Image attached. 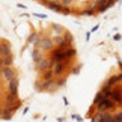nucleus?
Instances as JSON below:
<instances>
[{
	"instance_id": "f257e3e1",
	"label": "nucleus",
	"mask_w": 122,
	"mask_h": 122,
	"mask_svg": "<svg viewBox=\"0 0 122 122\" xmlns=\"http://www.w3.org/2000/svg\"><path fill=\"white\" fill-rule=\"evenodd\" d=\"M95 107H97L98 112H110V110H113L115 107H118V106L113 102L112 98H102L100 102L95 104Z\"/></svg>"
},
{
	"instance_id": "f03ea898",
	"label": "nucleus",
	"mask_w": 122,
	"mask_h": 122,
	"mask_svg": "<svg viewBox=\"0 0 122 122\" xmlns=\"http://www.w3.org/2000/svg\"><path fill=\"white\" fill-rule=\"evenodd\" d=\"M33 45L38 47V48H41V50H45V51H50V50L54 48L53 39H50V38H42V39L36 38V41L33 42Z\"/></svg>"
},
{
	"instance_id": "7ed1b4c3",
	"label": "nucleus",
	"mask_w": 122,
	"mask_h": 122,
	"mask_svg": "<svg viewBox=\"0 0 122 122\" xmlns=\"http://www.w3.org/2000/svg\"><path fill=\"white\" fill-rule=\"evenodd\" d=\"M110 98L113 100V102L118 106V109H122V91H121V84H116V87H112V95Z\"/></svg>"
},
{
	"instance_id": "20e7f679",
	"label": "nucleus",
	"mask_w": 122,
	"mask_h": 122,
	"mask_svg": "<svg viewBox=\"0 0 122 122\" xmlns=\"http://www.w3.org/2000/svg\"><path fill=\"white\" fill-rule=\"evenodd\" d=\"M69 68V65H68V59H65V60H60V62H56L53 65V72H54V76H62V74L66 71V69Z\"/></svg>"
},
{
	"instance_id": "39448f33",
	"label": "nucleus",
	"mask_w": 122,
	"mask_h": 122,
	"mask_svg": "<svg viewBox=\"0 0 122 122\" xmlns=\"http://www.w3.org/2000/svg\"><path fill=\"white\" fill-rule=\"evenodd\" d=\"M0 72H2V76H3V78H5L6 81H9L12 77H15V71H14L11 66H6V65H5L2 69H0Z\"/></svg>"
},
{
	"instance_id": "423d86ee",
	"label": "nucleus",
	"mask_w": 122,
	"mask_h": 122,
	"mask_svg": "<svg viewBox=\"0 0 122 122\" xmlns=\"http://www.w3.org/2000/svg\"><path fill=\"white\" fill-rule=\"evenodd\" d=\"M8 87H9V93L18 95V78L17 77H12L11 80L8 81Z\"/></svg>"
},
{
	"instance_id": "0eeeda50",
	"label": "nucleus",
	"mask_w": 122,
	"mask_h": 122,
	"mask_svg": "<svg viewBox=\"0 0 122 122\" xmlns=\"http://www.w3.org/2000/svg\"><path fill=\"white\" fill-rule=\"evenodd\" d=\"M122 83V74L119 72L118 74V76H113V77H110L109 78V80H107L106 81V84H104V86H109V87H113L115 86V84H121Z\"/></svg>"
},
{
	"instance_id": "6e6552de",
	"label": "nucleus",
	"mask_w": 122,
	"mask_h": 122,
	"mask_svg": "<svg viewBox=\"0 0 122 122\" xmlns=\"http://www.w3.org/2000/svg\"><path fill=\"white\" fill-rule=\"evenodd\" d=\"M50 68V65H48V60H45V59H39L38 62H36V69H38L39 72H44L45 69H48Z\"/></svg>"
},
{
	"instance_id": "1a4fd4ad",
	"label": "nucleus",
	"mask_w": 122,
	"mask_h": 122,
	"mask_svg": "<svg viewBox=\"0 0 122 122\" xmlns=\"http://www.w3.org/2000/svg\"><path fill=\"white\" fill-rule=\"evenodd\" d=\"M47 6H48V9L53 11V12H60V9H62V5L59 2H53V0H50V2L47 3Z\"/></svg>"
},
{
	"instance_id": "9d476101",
	"label": "nucleus",
	"mask_w": 122,
	"mask_h": 122,
	"mask_svg": "<svg viewBox=\"0 0 122 122\" xmlns=\"http://www.w3.org/2000/svg\"><path fill=\"white\" fill-rule=\"evenodd\" d=\"M2 59H3V63L6 65V66H12V63H14V56H12V53L2 54Z\"/></svg>"
},
{
	"instance_id": "9b49d317",
	"label": "nucleus",
	"mask_w": 122,
	"mask_h": 122,
	"mask_svg": "<svg viewBox=\"0 0 122 122\" xmlns=\"http://www.w3.org/2000/svg\"><path fill=\"white\" fill-rule=\"evenodd\" d=\"M63 51H65V56H66V59H74V57H76V54H77V50L74 48L72 45L68 47V48H65Z\"/></svg>"
},
{
	"instance_id": "f8f14e48",
	"label": "nucleus",
	"mask_w": 122,
	"mask_h": 122,
	"mask_svg": "<svg viewBox=\"0 0 122 122\" xmlns=\"http://www.w3.org/2000/svg\"><path fill=\"white\" fill-rule=\"evenodd\" d=\"M100 121H102V122H113V115H110L109 112H101L100 113Z\"/></svg>"
},
{
	"instance_id": "ddd939ff",
	"label": "nucleus",
	"mask_w": 122,
	"mask_h": 122,
	"mask_svg": "<svg viewBox=\"0 0 122 122\" xmlns=\"http://www.w3.org/2000/svg\"><path fill=\"white\" fill-rule=\"evenodd\" d=\"M41 74H42V80H53V78H54V72H53L51 68L45 69V71L41 72Z\"/></svg>"
},
{
	"instance_id": "4468645a",
	"label": "nucleus",
	"mask_w": 122,
	"mask_h": 122,
	"mask_svg": "<svg viewBox=\"0 0 122 122\" xmlns=\"http://www.w3.org/2000/svg\"><path fill=\"white\" fill-rule=\"evenodd\" d=\"M42 57V53H41V48H38V47H35L33 51H32V59L35 60V62H38V60Z\"/></svg>"
},
{
	"instance_id": "2eb2a0df",
	"label": "nucleus",
	"mask_w": 122,
	"mask_h": 122,
	"mask_svg": "<svg viewBox=\"0 0 122 122\" xmlns=\"http://www.w3.org/2000/svg\"><path fill=\"white\" fill-rule=\"evenodd\" d=\"M18 100V95H14V93H8L6 95V106H11V104H14Z\"/></svg>"
},
{
	"instance_id": "dca6fc26",
	"label": "nucleus",
	"mask_w": 122,
	"mask_h": 122,
	"mask_svg": "<svg viewBox=\"0 0 122 122\" xmlns=\"http://www.w3.org/2000/svg\"><path fill=\"white\" fill-rule=\"evenodd\" d=\"M2 54H8V53H11V44L9 42H2Z\"/></svg>"
},
{
	"instance_id": "f3484780",
	"label": "nucleus",
	"mask_w": 122,
	"mask_h": 122,
	"mask_svg": "<svg viewBox=\"0 0 122 122\" xmlns=\"http://www.w3.org/2000/svg\"><path fill=\"white\" fill-rule=\"evenodd\" d=\"M0 116H2V119L3 121H9V119H12V113L9 110H6L5 109L3 112H0Z\"/></svg>"
},
{
	"instance_id": "a211bd4d",
	"label": "nucleus",
	"mask_w": 122,
	"mask_h": 122,
	"mask_svg": "<svg viewBox=\"0 0 122 122\" xmlns=\"http://www.w3.org/2000/svg\"><path fill=\"white\" fill-rule=\"evenodd\" d=\"M62 36H63V39L66 41V42H69V44H71V45L74 44V36H72L71 33H69V32H66V33H65V32H63V35H62Z\"/></svg>"
},
{
	"instance_id": "6ab92c4d",
	"label": "nucleus",
	"mask_w": 122,
	"mask_h": 122,
	"mask_svg": "<svg viewBox=\"0 0 122 122\" xmlns=\"http://www.w3.org/2000/svg\"><path fill=\"white\" fill-rule=\"evenodd\" d=\"M54 83H56V87H62V86H65V84H66V78L62 77V76H59V80L54 81Z\"/></svg>"
},
{
	"instance_id": "aec40b11",
	"label": "nucleus",
	"mask_w": 122,
	"mask_h": 122,
	"mask_svg": "<svg viewBox=\"0 0 122 122\" xmlns=\"http://www.w3.org/2000/svg\"><path fill=\"white\" fill-rule=\"evenodd\" d=\"M53 30H54V33L56 35H63V27L62 26H59V24H53Z\"/></svg>"
},
{
	"instance_id": "412c9836",
	"label": "nucleus",
	"mask_w": 122,
	"mask_h": 122,
	"mask_svg": "<svg viewBox=\"0 0 122 122\" xmlns=\"http://www.w3.org/2000/svg\"><path fill=\"white\" fill-rule=\"evenodd\" d=\"M62 42H63V36H62V35H56V36H54L53 44H54L56 47H59L60 44H62Z\"/></svg>"
},
{
	"instance_id": "4be33fe9",
	"label": "nucleus",
	"mask_w": 122,
	"mask_h": 122,
	"mask_svg": "<svg viewBox=\"0 0 122 122\" xmlns=\"http://www.w3.org/2000/svg\"><path fill=\"white\" fill-rule=\"evenodd\" d=\"M80 14L81 15H86V17H92V15H95V11L91 9V8H87V9H84V11H81Z\"/></svg>"
},
{
	"instance_id": "5701e85b",
	"label": "nucleus",
	"mask_w": 122,
	"mask_h": 122,
	"mask_svg": "<svg viewBox=\"0 0 122 122\" xmlns=\"http://www.w3.org/2000/svg\"><path fill=\"white\" fill-rule=\"evenodd\" d=\"M36 38H38V35H36V32H33V33H30V36L27 38V44H33V42L36 41Z\"/></svg>"
},
{
	"instance_id": "b1692460",
	"label": "nucleus",
	"mask_w": 122,
	"mask_h": 122,
	"mask_svg": "<svg viewBox=\"0 0 122 122\" xmlns=\"http://www.w3.org/2000/svg\"><path fill=\"white\" fill-rule=\"evenodd\" d=\"M102 98H104V95H102V92H98L97 93V97H95V100H93V104H97V102H100Z\"/></svg>"
},
{
	"instance_id": "393cba45",
	"label": "nucleus",
	"mask_w": 122,
	"mask_h": 122,
	"mask_svg": "<svg viewBox=\"0 0 122 122\" xmlns=\"http://www.w3.org/2000/svg\"><path fill=\"white\" fill-rule=\"evenodd\" d=\"M60 12L65 14V15H69V14H71V9H69L68 6H63V5H62V9H60Z\"/></svg>"
},
{
	"instance_id": "a878e982",
	"label": "nucleus",
	"mask_w": 122,
	"mask_h": 122,
	"mask_svg": "<svg viewBox=\"0 0 122 122\" xmlns=\"http://www.w3.org/2000/svg\"><path fill=\"white\" fill-rule=\"evenodd\" d=\"M121 121H122V112L119 110V113L116 116H113V122H121Z\"/></svg>"
},
{
	"instance_id": "bb28decb",
	"label": "nucleus",
	"mask_w": 122,
	"mask_h": 122,
	"mask_svg": "<svg viewBox=\"0 0 122 122\" xmlns=\"http://www.w3.org/2000/svg\"><path fill=\"white\" fill-rule=\"evenodd\" d=\"M71 3H72V0H60V5H63V6H68Z\"/></svg>"
},
{
	"instance_id": "cd10ccee",
	"label": "nucleus",
	"mask_w": 122,
	"mask_h": 122,
	"mask_svg": "<svg viewBox=\"0 0 122 122\" xmlns=\"http://www.w3.org/2000/svg\"><path fill=\"white\" fill-rule=\"evenodd\" d=\"M35 17H38V18H42V20H47V15L45 14H33Z\"/></svg>"
},
{
	"instance_id": "c85d7f7f",
	"label": "nucleus",
	"mask_w": 122,
	"mask_h": 122,
	"mask_svg": "<svg viewBox=\"0 0 122 122\" xmlns=\"http://www.w3.org/2000/svg\"><path fill=\"white\" fill-rule=\"evenodd\" d=\"M78 72H80V66H74V69H72V74H74V76H77Z\"/></svg>"
},
{
	"instance_id": "c756f323",
	"label": "nucleus",
	"mask_w": 122,
	"mask_h": 122,
	"mask_svg": "<svg viewBox=\"0 0 122 122\" xmlns=\"http://www.w3.org/2000/svg\"><path fill=\"white\" fill-rule=\"evenodd\" d=\"M71 118H72L74 121H81V118H80V116H78V115H72Z\"/></svg>"
},
{
	"instance_id": "7c9ffc66",
	"label": "nucleus",
	"mask_w": 122,
	"mask_h": 122,
	"mask_svg": "<svg viewBox=\"0 0 122 122\" xmlns=\"http://www.w3.org/2000/svg\"><path fill=\"white\" fill-rule=\"evenodd\" d=\"M17 8H20V9H27V6H26V5H23V3H18Z\"/></svg>"
},
{
	"instance_id": "2f4dec72",
	"label": "nucleus",
	"mask_w": 122,
	"mask_h": 122,
	"mask_svg": "<svg viewBox=\"0 0 122 122\" xmlns=\"http://www.w3.org/2000/svg\"><path fill=\"white\" fill-rule=\"evenodd\" d=\"M113 39H115V41H121V33H116V35L113 36Z\"/></svg>"
},
{
	"instance_id": "473e14b6",
	"label": "nucleus",
	"mask_w": 122,
	"mask_h": 122,
	"mask_svg": "<svg viewBox=\"0 0 122 122\" xmlns=\"http://www.w3.org/2000/svg\"><path fill=\"white\" fill-rule=\"evenodd\" d=\"M107 0H97V5H106Z\"/></svg>"
},
{
	"instance_id": "72a5a7b5",
	"label": "nucleus",
	"mask_w": 122,
	"mask_h": 122,
	"mask_svg": "<svg viewBox=\"0 0 122 122\" xmlns=\"http://www.w3.org/2000/svg\"><path fill=\"white\" fill-rule=\"evenodd\" d=\"M98 27H100V24H97V26H93V27H92V29H91V33H92V32H97V30H98Z\"/></svg>"
},
{
	"instance_id": "f704fd0d",
	"label": "nucleus",
	"mask_w": 122,
	"mask_h": 122,
	"mask_svg": "<svg viewBox=\"0 0 122 122\" xmlns=\"http://www.w3.org/2000/svg\"><path fill=\"white\" fill-rule=\"evenodd\" d=\"M38 2H39L41 5H45V6H47V3H48L50 0H38Z\"/></svg>"
},
{
	"instance_id": "c9c22d12",
	"label": "nucleus",
	"mask_w": 122,
	"mask_h": 122,
	"mask_svg": "<svg viewBox=\"0 0 122 122\" xmlns=\"http://www.w3.org/2000/svg\"><path fill=\"white\" fill-rule=\"evenodd\" d=\"M3 66H5V63H3V59H2V57H0V69H2Z\"/></svg>"
},
{
	"instance_id": "e433bc0d",
	"label": "nucleus",
	"mask_w": 122,
	"mask_h": 122,
	"mask_svg": "<svg viewBox=\"0 0 122 122\" xmlns=\"http://www.w3.org/2000/svg\"><path fill=\"white\" fill-rule=\"evenodd\" d=\"M63 102H65V104H66V106L69 104V101H68V98H66V97H63Z\"/></svg>"
},
{
	"instance_id": "4c0bfd02",
	"label": "nucleus",
	"mask_w": 122,
	"mask_h": 122,
	"mask_svg": "<svg viewBox=\"0 0 122 122\" xmlns=\"http://www.w3.org/2000/svg\"><path fill=\"white\" fill-rule=\"evenodd\" d=\"M0 57H2V45H0Z\"/></svg>"
}]
</instances>
